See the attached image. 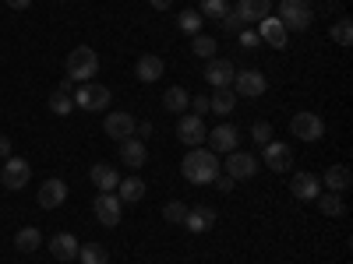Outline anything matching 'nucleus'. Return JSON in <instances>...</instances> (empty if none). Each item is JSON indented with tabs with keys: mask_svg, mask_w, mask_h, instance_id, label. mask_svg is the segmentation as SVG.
Here are the masks:
<instances>
[{
	"mask_svg": "<svg viewBox=\"0 0 353 264\" xmlns=\"http://www.w3.org/2000/svg\"><path fill=\"white\" fill-rule=\"evenodd\" d=\"M219 155L209 152V148H191L181 162V173H184V180L188 184H212L216 176H219Z\"/></svg>",
	"mask_w": 353,
	"mask_h": 264,
	"instance_id": "nucleus-1",
	"label": "nucleus"
},
{
	"mask_svg": "<svg viewBox=\"0 0 353 264\" xmlns=\"http://www.w3.org/2000/svg\"><path fill=\"white\" fill-rule=\"evenodd\" d=\"M279 21L286 32H307L314 21V8L307 0H279Z\"/></svg>",
	"mask_w": 353,
	"mask_h": 264,
	"instance_id": "nucleus-2",
	"label": "nucleus"
},
{
	"mask_svg": "<svg viewBox=\"0 0 353 264\" xmlns=\"http://www.w3.org/2000/svg\"><path fill=\"white\" fill-rule=\"evenodd\" d=\"M64 67H68V78H71V81L85 85V81H92V78H96V71H99V56H96V50L78 46V50L68 53Z\"/></svg>",
	"mask_w": 353,
	"mask_h": 264,
	"instance_id": "nucleus-3",
	"label": "nucleus"
},
{
	"mask_svg": "<svg viewBox=\"0 0 353 264\" xmlns=\"http://www.w3.org/2000/svg\"><path fill=\"white\" fill-rule=\"evenodd\" d=\"M71 99L85 113H103L110 106V88L99 81H85V85H78V92H71Z\"/></svg>",
	"mask_w": 353,
	"mask_h": 264,
	"instance_id": "nucleus-4",
	"label": "nucleus"
},
{
	"mask_svg": "<svg viewBox=\"0 0 353 264\" xmlns=\"http://www.w3.org/2000/svg\"><path fill=\"white\" fill-rule=\"evenodd\" d=\"M233 96H244V99H258V96H265V88H269V78H265L261 71H254V67H248V71H237L233 74Z\"/></svg>",
	"mask_w": 353,
	"mask_h": 264,
	"instance_id": "nucleus-5",
	"label": "nucleus"
},
{
	"mask_svg": "<svg viewBox=\"0 0 353 264\" xmlns=\"http://www.w3.org/2000/svg\"><path fill=\"white\" fill-rule=\"evenodd\" d=\"M261 166H269L272 173H290L293 169V148L283 141H269V144H261Z\"/></svg>",
	"mask_w": 353,
	"mask_h": 264,
	"instance_id": "nucleus-6",
	"label": "nucleus"
},
{
	"mask_svg": "<svg viewBox=\"0 0 353 264\" xmlns=\"http://www.w3.org/2000/svg\"><path fill=\"white\" fill-rule=\"evenodd\" d=\"M290 134L297 138V141H307L311 144V141H318L321 134H325V120H321L318 113H297L290 120Z\"/></svg>",
	"mask_w": 353,
	"mask_h": 264,
	"instance_id": "nucleus-7",
	"label": "nucleus"
},
{
	"mask_svg": "<svg viewBox=\"0 0 353 264\" xmlns=\"http://www.w3.org/2000/svg\"><path fill=\"white\" fill-rule=\"evenodd\" d=\"M28 180H32V166H28L25 159H18V155L4 159V169H0V184H4L8 190H21V187H28Z\"/></svg>",
	"mask_w": 353,
	"mask_h": 264,
	"instance_id": "nucleus-8",
	"label": "nucleus"
},
{
	"mask_svg": "<svg viewBox=\"0 0 353 264\" xmlns=\"http://www.w3.org/2000/svg\"><path fill=\"white\" fill-rule=\"evenodd\" d=\"M205 141H209V152L230 155V152H237V144H241V131L233 124H219V127H212L209 134H205Z\"/></svg>",
	"mask_w": 353,
	"mask_h": 264,
	"instance_id": "nucleus-9",
	"label": "nucleus"
},
{
	"mask_svg": "<svg viewBox=\"0 0 353 264\" xmlns=\"http://www.w3.org/2000/svg\"><path fill=\"white\" fill-rule=\"evenodd\" d=\"M121 197H117L113 190H99L96 194V201H92V212H96V219L106 226V229H113V226H121Z\"/></svg>",
	"mask_w": 353,
	"mask_h": 264,
	"instance_id": "nucleus-10",
	"label": "nucleus"
},
{
	"mask_svg": "<svg viewBox=\"0 0 353 264\" xmlns=\"http://www.w3.org/2000/svg\"><path fill=\"white\" fill-rule=\"evenodd\" d=\"M223 169H226V176H233V180H251V176L261 169V162L251 152H230Z\"/></svg>",
	"mask_w": 353,
	"mask_h": 264,
	"instance_id": "nucleus-11",
	"label": "nucleus"
},
{
	"mask_svg": "<svg viewBox=\"0 0 353 264\" xmlns=\"http://www.w3.org/2000/svg\"><path fill=\"white\" fill-rule=\"evenodd\" d=\"M205 124H201V116L194 113H181V124H176V138H181L188 148H201V141H205Z\"/></svg>",
	"mask_w": 353,
	"mask_h": 264,
	"instance_id": "nucleus-12",
	"label": "nucleus"
},
{
	"mask_svg": "<svg viewBox=\"0 0 353 264\" xmlns=\"http://www.w3.org/2000/svg\"><path fill=\"white\" fill-rule=\"evenodd\" d=\"M106 138H113L117 144L121 141H128V138H134V116L131 113H124V109H113V113H106Z\"/></svg>",
	"mask_w": 353,
	"mask_h": 264,
	"instance_id": "nucleus-13",
	"label": "nucleus"
},
{
	"mask_svg": "<svg viewBox=\"0 0 353 264\" xmlns=\"http://www.w3.org/2000/svg\"><path fill=\"white\" fill-rule=\"evenodd\" d=\"M258 39H261V43H269L272 50H286V43H290V32L283 28V21H279V18L265 14V18L258 21Z\"/></svg>",
	"mask_w": 353,
	"mask_h": 264,
	"instance_id": "nucleus-14",
	"label": "nucleus"
},
{
	"mask_svg": "<svg viewBox=\"0 0 353 264\" xmlns=\"http://www.w3.org/2000/svg\"><path fill=\"white\" fill-rule=\"evenodd\" d=\"M233 74H237V67H233L226 56H212V60L205 64V81H209L212 88H230Z\"/></svg>",
	"mask_w": 353,
	"mask_h": 264,
	"instance_id": "nucleus-15",
	"label": "nucleus"
},
{
	"mask_svg": "<svg viewBox=\"0 0 353 264\" xmlns=\"http://www.w3.org/2000/svg\"><path fill=\"white\" fill-rule=\"evenodd\" d=\"M290 194L297 197V201H314L321 194V176H314V173H293Z\"/></svg>",
	"mask_w": 353,
	"mask_h": 264,
	"instance_id": "nucleus-16",
	"label": "nucleus"
},
{
	"mask_svg": "<svg viewBox=\"0 0 353 264\" xmlns=\"http://www.w3.org/2000/svg\"><path fill=\"white\" fill-rule=\"evenodd\" d=\"M36 201H39V208H46V212H53V208H61V204L68 201V184L64 180H46L43 187H39V194H36Z\"/></svg>",
	"mask_w": 353,
	"mask_h": 264,
	"instance_id": "nucleus-17",
	"label": "nucleus"
},
{
	"mask_svg": "<svg viewBox=\"0 0 353 264\" xmlns=\"http://www.w3.org/2000/svg\"><path fill=\"white\" fill-rule=\"evenodd\" d=\"M163 71H166V64H163V56H156V53H141V56H138V64H134V78L145 81V85L159 81Z\"/></svg>",
	"mask_w": 353,
	"mask_h": 264,
	"instance_id": "nucleus-18",
	"label": "nucleus"
},
{
	"mask_svg": "<svg viewBox=\"0 0 353 264\" xmlns=\"http://www.w3.org/2000/svg\"><path fill=\"white\" fill-rule=\"evenodd\" d=\"M216 222H219V215L209 208V204H198V208H188L184 229L188 232H209V229H216Z\"/></svg>",
	"mask_w": 353,
	"mask_h": 264,
	"instance_id": "nucleus-19",
	"label": "nucleus"
},
{
	"mask_svg": "<svg viewBox=\"0 0 353 264\" xmlns=\"http://www.w3.org/2000/svg\"><path fill=\"white\" fill-rule=\"evenodd\" d=\"M121 162L131 166V169H141L145 162H149V148H145L141 138H128L121 141Z\"/></svg>",
	"mask_w": 353,
	"mask_h": 264,
	"instance_id": "nucleus-20",
	"label": "nucleus"
},
{
	"mask_svg": "<svg viewBox=\"0 0 353 264\" xmlns=\"http://www.w3.org/2000/svg\"><path fill=\"white\" fill-rule=\"evenodd\" d=\"M321 184H325V190H332V194H343V190H350V184H353V173H350L343 162H336V166L325 169Z\"/></svg>",
	"mask_w": 353,
	"mask_h": 264,
	"instance_id": "nucleus-21",
	"label": "nucleus"
},
{
	"mask_svg": "<svg viewBox=\"0 0 353 264\" xmlns=\"http://www.w3.org/2000/svg\"><path fill=\"white\" fill-rule=\"evenodd\" d=\"M233 11L241 14L244 25H251V21H261L265 14H272V0H237Z\"/></svg>",
	"mask_w": 353,
	"mask_h": 264,
	"instance_id": "nucleus-22",
	"label": "nucleus"
},
{
	"mask_svg": "<svg viewBox=\"0 0 353 264\" xmlns=\"http://www.w3.org/2000/svg\"><path fill=\"white\" fill-rule=\"evenodd\" d=\"M50 254L57 261H78V240L71 232H57V236H50Z\"/></svg>",
	"mask_w": 353,
	"mask_h": 264,
	"instance_id": "nucleus-23",
	"label": "nucleus"
},
{
	"mask_svg": "<svg viewBox=\"0 0 353 264\" xmlns=\"http://www.w3.org/2000/svg\"><path fill=\"white\" fill-rule=\"evenodd\" d=\"M88 180L96 184V190H117L121 176H117V169H113L110 162H96L92 169H88Z\"/></svg>",
	"mask_w": 353,
	"mask_h": 264,
	"instance_id": "nucleus-24",
	"label": "nucleus"
},
{
	"mask_svg": "<svg viewBox=\"0 0 353 264\" xmlns=\"http://www.w3.org/2000/svg\"><path fill=\"white\" fill-rule=\"evenodd\" d=\"M314 204H318V212L325 215V219H343V215H346V204H343V194H332V190H321V194L314 197Z\"/></svg>",
	"mask_w": 353,
	"mask_h": 264,
	"instance_id": "nucleus-25",
	"label": "nucleus"
},
{
	"mask_svg": "<svg viewBox=\"0 0 353 264\" xmlns=\"http://www.w3.org/2000/svg\"><path fill=\"white\" fill-rule=\"evenodd\" d=\"M14 247H18L21 254L39 250V247H43V232H39L36 226H21V229L14 232Z\"/></svg>",
	"mask_w": 353,
	"mask_h": 264,
	"instance_id": "nucleus-26",
	"label": "nucleus"
},
{
	"mask_svg": "<svg viewBox=\"0 0 353 264\" xmlns=\"http://www.w3.org/2000/svg\"><path fill=\"white\" fill-rule=\"evenodd\" d=\"M209 109L216 116H230L237 109V96H233V88H216V96H209Z\"/></svg>",
	"mask_w": 353,
	"mask_h": 264,
	"instance_id": "nucleus-27",
	"label": "nucleus"
},
{
	"mask_svg": "<svg viewBox=\"0 0 353 264\" xmlns=\"http://www.w3.org/2000/svg\"><path fill=\"white\" fill-rule=\"evenodd\" d=\"M188 106H191V96L184 92L181 85L166 88V96H163V109H166V113H188Z\"/></svg>",
	"mask_w": 353,
	"mask_h": 264,
	"instance_id": "nucleus-28",
	"label": "nucleus"
},
{
	"mask_svg": "<svg viewBox=\"0 0 353 264\" xmlns=\"http://www.w3.org/2000/svg\"><path fill=\"white\" fill-rule=\"evenodd\" d=\"M117 197H121V204H134V201H141L145 197V180H138V176H128V180H121L117 184Z\"/></svg>",
	"mask_w": 353,
	"mask_h": 264,
	"instance_id": "nucleus-29",
	"label": "nucleus"
},
{
	"mask_svg": "<svg viewBox=\"0 0 353 264\" xmlns=\"http://www.w3.org/2000/svg\"><path fill=\"white\" fill-rule=\"evenodd\" d=\"M78 261L81 264H110V250L103 243H85V247H78Z\"/></svg>",
	"mask_w": 353,
	"mask_h": 264,
	"instance_id": "nucleus-30",
	"label": "nucleus"
},
{
	"mask_svg": "<svg viewBox=\"0 0 353 264\" xmlns=\"http://www.w3.org/2000/svg\"><path fill=\"white\" fill-rule=\"evenodd\" d=\"M191 50L201 56V60H212V56L219 53V43H216L212 36H201V32H198V36L191 39Z\"/></svg>",
	"mask_w": 353,
	"mask_h": 264,
	"instance_id": "nucleus-31",
	"label": "nucleus"
},
{
	"mask_svg": "<svg viewBox=\"0 0 353 264\" xmlns=\"http://www.w3.org/2000/svg\"><path fill=\"white\" fill-rule=\"evenodd\" d=\"M71 109H74L71 92H61V88H57V92L50 96V113H53V116H68Z\"/></svg>",
	"mask_w": 353,
	"mask_h": 264,
	"instance_id": "nucleus-32",
	"label": "nucleus"
},
{
	"mask_svg": "<svg viewBox=\"0 0 353 264\" xmlns=\"http://www.w3.org/2000/svg\"><path fill=\"white\" fill-rule=\"evenodd\" d=\"M198 4H201V8H198V14H201V18H209V21H219V18L230 11L226 0H198Z\"/></svg>",
	"mask_w": 353,
	"mask_h": 264,
	"instance_id": "nucleus-33",
	"label": "nucleus"
},
{
	"mask_svg": "<svg viewBox=\"0 0 353 264\" xmlns=\"http://www.w3.org/2000/svg\"><path fill=\"white\" fill-rule=\"evenodd\" d=\"M201 21H205V18H201L198 11H191V8H188V11H181V18H176L181 32H188V36H198V32H201Z\"/></svg>",
	"mask_w": 353,
	"mask_h": 264,
	"instance_id": "nucleus-34",
	"label": "nucleus"
},
{
	"mask_svg": "<svg viewBox=\"0 0 353 264\" xmlns=\"http://www.w3.org/2000/svg\"><path fill=\"white\" fill-rule=\"evenodd\" d=\"M329 36H332V43L350 46V43H353V21H350V18H339V21L332 25V32H329Z\"/></svg>",
	"mask_w": 353,
	"mask_h": 264,
	"instance_id": "nucleus-35",
	"label": "nucleus"
},
{
	"mask_svg": "<svg viewBox=\"0 0 353 264\" xmlns=\"http://www.w3.org/2000/svg\"><path fill=\"white\" fill-rule=\"evenodd\" d=\"M163 219H166L170 226H184V219H188V204H181V201H170L166 208H163Z\"/></svg>",
	"mask_w": 353,
	"mask_h": 264,
	"instance_id": "nucleus-36",
	"label": "nucleus"
},
{
	"mask_svg": "<svg viewBox=\"0 0 353 264\" xmlns=\"http://www.w3.org/2000/svg\"><path fill=\"white\" fill-rule=\"evenodd\" d=\"M219 28H223V32H230V36H237L241 28H248V25L241 21V14H237V11H226V14L219 18Z\"/></svg>",
	"mask_w": 353,
	"mask_h": 264,
	"instance_id": "nucleus-37",
	"label": "nucleus"
},
{
	"mask_svg": "<svg viewBox=\"0 0 353 264\" xmlns=\"http://www.w3.org/2000/svg\"><path fill=\"white\" fill-rule=\"evenodd\" d=\"M251 141H254V144H269V141H272V124H265V120L251 124Z\"/></svg>",
	"mask_w": 353,
	"mask_h": 264,
	"instance_id": "nucleus-38",
	"label": "nucleus"
},
{
	"mask_svg": "<svg viewBox=\"0 0 353 264\" xmlns=\"http://www.w3.org/2000/svg\"><path fill=\"white\" fill-rule=\"evenodd\" d=\"M237 39H241V46H244V50H254V46L261 43L254 28H241V32H237Z\"/></svg>",
	"mask_w": 353,
	"mask_h": 264,
	"instance_id": "nucleus-39",
	"label": "nucleus"
},
{
	"mask_svg": "<svg viewBox=\"0 0 353 264\" xmlns=\"http://www.w3.org/2000/svg\"><path fill=\"white\" fill-rule=\"evenodd\" d=\"M188 109H191L194 116H205V113H209V96H194Z\"/></svg>",
	"mask_w": 353,
	"mask_h": 264,
	"instance_id": "nucleus-40",
	"label": "nucleus"
},
{
	"mask_svg": "<svg viewBox=\"0 0 353 264\" xmlns=\"http://www.w3.org/2000/svg\"><path fill=\"white\" fill-rule=\"evenodd\" d=\"M212 184H216V190H219V194H230V190H233V184H237V180H233V176H216Z\"/></svg>",
	"mask_w": 353,
	"mask_h": 264,
	"instance_id": "nucleus-41",
	"label": "nucleus"
},
{
	"mask_svg": "<svg viewBox=\"0 0 353 264\" xmlns=\"http://www.w3.org/2000/svg\"><path fill=\"white\" fill-rule=\"evenodd\" d=\"M0 159H11V138L0 134Z\"/></svg>",
	"mask_w": 353,
	"mask_h": 264,
	"instance_id": "nucleus-42",
	"label": "nucleus"
},
{
	"mask_svg": "<svg viewBox=\"0 0 353 264\" xmlns=\"http://www.w3.org/2000/svg\"><path fill=\"white\" fill-rule=\"evenodd\" d=\"M4 4H8V8H14V11H25L28 4H32V0H4Z\"/></svg>",
	"mask_w": 353,
	"mask_h": 264,
	"instance_id": "nucleus-43",
	"label": "nucleus"
},
{
	"mask_svg": "<svg viewBox=\"0 0 353 264\" xmlns=\"http://www.w3.org/2000/svg\"><path fill=\"white\" fill-rule=\"evenodd\" d=\"M134 131H138V138H149V134H152V124H138Z\"/></svg>",
	"mask_w": 353,
	"mask_h": 264,
	"instance_id": "nucleus-44",
	"label": "nucleus"
},
{
	"mask_svg": "<svg viewBox=\"0 0 353 264\" xmlns=\"http://www.w3.org/2000/svg\"><path fill=\"white\" fill-rule=\"evenodd\" d=\"M149 4H152V8H156V11H166V8H170V4H173V0H149Z\"/></svg>",
	"mask_w": 353,
	"mask_h": 264,
	"instance_id": "nucleus-45",
	"label": "nucleus"
}]
</instances>
